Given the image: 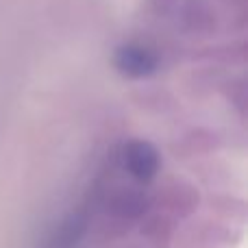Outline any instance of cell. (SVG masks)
<instances>
[{
	"label": "cell",
	"instance_id": "1",
	"mask_svg": "<svg viewBox=\"0 0 248 248\" xmlns=\"http://www.w3.org/2000/svg\"><path fill=\"white\" fill-rule=\"evenodd\" d=\"M118 161L131 174L133 181L146 185L157 176L159 168H161V155L150 141L131 140L120 148Z\"/></svg>",
	"mask_w": 248,
	"mask_h": 248
},
{
	"label": "cell",
	"instance_id": "2",
	"mask_svg": "<svg viewBox=\"0 0 248 248\" xmlns=\"http://www.w3.org/2000/svg\"><path fill=\"white\" fill-rule=\"evenodd\" d=\"M113 68L126 78H146L157 72L159 55L150 46L137 42H128L116 48L113 52Z\"/></svg>",
	"mask_w": 248,
	"mask_h": 248
},
{
	"label": "cell",
	"instance_id": "3",
	"mask_svg": "<svg viewBox=\"0 0 248 248\" xmlns=\"http://www.w3.org/2000/svg\"><path fill=\"white\" fill-rule=\"evenodd\" d=\"M148 207V196L140 187H120L107 198V214L111 216V220L122 224L144 218Z\"/></svg>",
	"mask_w": 248,
	"mask_h": 248
},
{
	"label": "cell",
	"instance_id": "4",
	"mask_svg": "<svg viewBox=\"0 0 248 248\" xmlns=\"http://www.w3.org/2000/svg\"><path fill=\"white\" fill-rule=\"evenodd\" d=\"M172 16H176V20H181L183 29L189 33L207 35L216 31V13L207 0H179Z\"/></svg>",
	"mask_w": 248,
	"mask_h": 248
},
{
	"label": "cell",
	"instance_id": "5",
	"mask_svg": "<svg viewBox=\"0 0 248 248\" xmlns=\"http://www.w3.org/2000/svg\"><path fill=\"white\" fill-rule=\"evenodd\" d=\"M87 229H90V211L87 209L72 211L57 224L52 235L48 237L46 248H78Z\"/></svg>",
	"mask_w": 248,
	"mask_h": 248
},
{
	"label": "cell",
	"instance_id": "6",
	"mask_svg": "<svg viewBox=\"0 0 248 248\" xmlns=\"http://www.w3.org/2000/svg\"><path fill=\"white\" fill-rule=\"evenodd\" d=\"M159 202L172 216H185L198 205V192L185 181H168V185L159 192Z\"/></svg>",
	"mask_w": 248,
	"mask_h": 248
},
{
	"label": "cell",
	"instance_id": "7",
	"mask_svg": "<svg viewBox=\"0 0 248 248\" xmlns=\"http://www.w3.org/2000/svg\"><path fill=\"white\" fill-rule=\"evenodd\" d=\"M141 231H144V235L148 237V240L161 244V240L166 242L168 237L172 235V220L168 218V216H161V214L148 216L146 222L141 224Z\"/></svg>",
	"mask_w": 248,
	"mask_h": 248
},
{
	"label": "cell",
	"instance_id": "8",
	"mask_svg": "<svg viewBox=\"0 0 248 248\" xmlns=\"http://www.w3.org/2000/svg\"><path fill=\"white\" fill-rule=\"evenodd\" d=\"M150 9H153L157 16H172L179 4V0H148Z\"/></svg>",
	"mask_w": 248,
	"mask_h": 248
}]
</instances>
